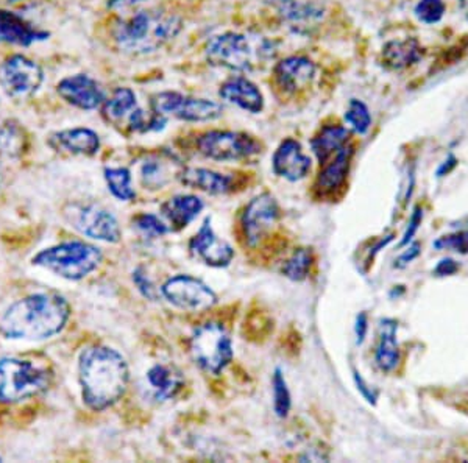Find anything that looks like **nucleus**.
I'll return each instance as SVG.
<instances>
[{"mask_svg":"<svg viewBox=\"0 0 468 463\" xmlns=\"http://www.w3.org/2000/svg\"><path fill=\"white\" fill-rule=\"evenodd\" d=\"M79 379L85 405L101 412L116 405L125 394L130 381L127 361L110 346H88L81 353Z\"/></svg>","mask_w":468,"mask_h":463,"instance_id":"f257e3e1","label":"nucleus"},{"mask_svg":"<svg viewBox=\"0 0 468 463\" xmlns=\"http://www.w3.org/2000/svg\"><path fill=\"white\" fill-rule=\"evenodd\" d=\"M70 306L58 293H35L6 309L0 331L13 341H46L64 330Z\"/></svg>","mask_w":468,"mask_h":463,"instance_id":"f03ea898","label":"nucleus"},{"mask_svg":"<svg viewBox=\"0 0 468 463\" xmlns=\"http://www.w3.org/2000/svg\"><path fill=\"white\" fill-rule=\"evenodd\" d=\"M183 19L163 8H145L119 17L112 26V43L122 54H154L183 32Z\"/></svg>","mask_w":468,"mask_h":463,"instance_id":"7ed1b4c3","label":"nucleus"},{"mask_svg":"<svg viewBox=\"0 0 468 463\" xmlns=\"http://www.w3.org/2000/svg\"><path fill=\"white\" fill-rule=\"evenodd\" d=\"M277 43L264 37L247 33L224 32L211 37L205 47L207 64L233 74H247L260 69L277 55Z\"/></svg>","mask_w":468,"mask_h":463,"instance_id":"20e7f679","label":"nucleus"},{"mask_svg":"<svg viewBox=\"0 0 468 463\" xmlns=\"http://www.w3.org/2000/svg\"><path fill=\"white\" fill-rule=\"evenodd\" d=\"M101 248L83 240H70L39 251L33 258V266L43 267L69 281H80L101 266Z\"/></svg>","mask_w":468,"mask_h":463,"instance_id":"39448f33","label":"nucleus"},{"mask_svg":"<svg viewBox=\"0 0 468 463\" xmlns=\"http://www.w3.org/2000/svg\"><path fill=\"white\" fill-rule=\"evenodd\" d=\"M52 383V374L17 357L0 359V403L15 405L43 394Z\"/></svg>","mask_w":468,"mask_h":463,"instance_id":"423d86ee","label":"nucleus"},{"mask_svg":"<svg viewBox=\"0 0 468 463\" xmlns=\"http://www.w3.org/2000/svg\"><path fill=\"white\" fill-rule=\"evenodd\" d=\"M189 353L203 372L220 374L233 361V341L222 323L207 321L192 332Z\"/></svg>","mask_w":468,"mask_h":463,"instance_id":"0eeeda50","label":"nucleus"},{"mask_svg":"<svg viewBox=\"0 0 468 463\" xmlns=\"http://www.w3.org/2000/svg\"><path fill=\"white\" fill-rule=\"evenodd\" d=\"M198 153L218 163H244L262 153L260 139L247 132L207 130L196 139Z\"/></svg>","mask_w":468,"mask_h":463,"instance_id":"6e6552de","label":"nucleus"},{"mask_svg":"<svg viewBox=\"0 0 468 463\" xmlns=\"http://www.w3.org/2000/svg\"><path fill=\"white\" fill-rule=\"evenodd\" d=\"M150 110L165 116L178 119L183 122H213L224 116V105L211 99L189 96L180 91L154 92L150 97Z\"/></svg>","mask_w":468,"mask_h":463,"instance_id":"1a4fd4ad","label":"nucleus"},{"mask_svg":"<svg viewBox=\"0 0 468 463\" xmlns=\"http://www.w3.org/2000/svg\"><path fill=\"white\" fill-rule=\"evenodd\" d=\"M43 83V68L26 55H10L0 64V88L15 100L35 96Z\"/></svg>","mask_w":468,"mask_h":463,"instance_id":"9d476101","label":"nucleus"},{"mask_svg":"<svg viewBox=\"0 0 468 463\" xmlns=\"http://www.w3.org/2000/svg\"><path fill=\"white\" fill-rule=\"evenodd\" d=\"M161 293L172 306L187 312H203L218 303V295L207 284L191 277L176 275L163 284Z\"/></svg>","mask_w":468,"mask_h":463,"instance_id":"9b49d317","label":"nucleus"},{"mask_svg":"<svg viewBox=\"0 0 468 463\" xmlns=\"http://www.w3.org/2000/svg\"><path fill=\"white\" fill-rule=\"evenodd\" d=\"M280 218V206L275 197L264 192L261 195L251 198V202L245 206L240 217V229L244 236L245 246L255 248L261 244V240L269 235Z\"/></svg>","mask_w":468,"mask_h":463,"instance_id":"f8f14e48","label":"nucleus"},{"mask_svg":"<svg viewBox=\"0 0 468 463\" xmlns=\"http://www.w3.org/2000/svg\"><path fill=\"white\" fill-rule=\"evenodd\" d=\"M280 21L297 35H309L324 22L326 8L320 0H271Z\"/></svg>","mask_w":468,"mask_h":463,"instance_id":"ddd939ff","label":"nucleus"},{"mask_svg":"<svg viewBox=\"0 0 468 463\" xmlns=\"http://www.w3.org/2000/svg\"><path fill=\"white\" fill-rule=\"evenodd\" d=\"M317 66L306 55L293 54L278 59L271 68L273 83L284 94H297L313 85Z\"/></svg>","mask_w":468,"mask_h":463,"instance_id":"4468645a","label":"nucleus"},{"mask_svg":"<svg viewBox=\"0 0 468 463\" xmlns=\"http://www.w3.org/2000/svg\"><path fill=\"white\" fill-rule=\"evenodd\" d=\"M189 251L196 259L214 268H225L234 259L233 247L214 233L211 217L205 218L197 235L189 240Z\"/></svg>","mask_w":468,"mask_h":463,"instance_id":"2eb2a0df","label":"nucleus"},{"mask_svg":"<svg viewBox=\"0 0 468 463\" xmlns=\"http://www.w3.org/2000/svg\"><path fill=\"white\" fill-rule=\"evenodd\" d=\"M57 92L66 103L81 111H94L107 100L101 83L88 74H74L58 81Z\"/></svg>","mask_w":468,"mask_h":463,"instance_id":"dca6fc26","label":"nucleus"},{"mask_svg":"<svg viewBox=\"0 0 468 463\" xmlns=\"http://www.w3.org/2000/svg\"><path fill=\"white\" fill-rule=\"evenodd\" d=\"M72 224L81 235L108 244H116L122 236L117 218L99 205H86L79 208L74 214Z\"/></svg>","mask_w":468,"mask_h":463,"instance_id":"f3484780","label":"nucleus"},{"mask_svg":"<svg viewBox=\"0 0 468 463\" xmlns=\"http://www.w3.org/2000/svg\"><path fill=\"white\" fill-rule=\"evenodd\" d=\"M313 169V160L304 153L297 139H282L271 154V171L291 183L302 182Z\"/></svg>","mask_w":468,"mask_h":463,"instance_id":"a211bd4d","label":"nucleus"},{"mask_svg":"<svg viewBox=\"0 0 468 463\" xmlns=\"http://www.w3.org/2000/svg\"><path fill=\"white\" fill-rule=\"evenodd\" d=\"M218 97L250 114H261L266 99L260 86L245 74H231L218 86Z\"/></svg>","mask_w":468,"mask_h":463,"instance_id":"6ab92c4d","label":"nucleus"},{"mask_svg":"<svg viewBox=\"0 0 468 463\" xmlns=\"http://www.w3.org/2000/svg\"><path fill=\"white\" fill-rule=\"evenodd\" d=\"M50 33L35 27L32 22L13 11L0 10V43L28 47L35 43L46 41Z\"/></svg>","mask_w":468,"mask_h":463,"instance_id":"aec40b11","label":"nucleus"},{"mask_svg":"<svg viewBox=\"0 0 468 463\" xmlns=\"http://www.w3.org/2000/svg\"><path fill=\"white\" fill-rule=\"evenodd\" d=\"M353 154H355V147L348 142L330 161H326L322 165V171L317 175L314 184L315 192L320 197H331L335 191H339L344 186L350 172Z\"/></svg>","mask_w":468,"mask_h":463,"instance_id":"412c9836","label":"nucleus"},{"mask_svg":"<svg viewBox=\"0 0 468 463\" xmlns=\"http://www.w3.org/2000/svg\"><path fill=\"white\" fill-rule=\"evenodd\" d=\"M176 167L181 165L176 161L174 154L165 152L149 154L139 165V178L145 189L158 191L172 182V174L180 176L181 172H176Z\"/></svg>","mask_w":468,"mask_h":463,"instance_id":"4be33fe9","label":"nucleus"},{"mask_svg":"<svg viewBox=\"0 0 468 463\" xmlns=\"http://www.w3.org/2000/svg\"><path fill=\"white\" fill-rule=\"evenodd\" d=\"M48 144L55 150L68 152L80 156H94L101 150V138L90 128H69L54 133L48 139Z\"/></svg>","mask_w":468,"mask_h":463,"instance_id":"5701e85b","label":"nucleus"},{"mask_svg":"<svg viewBox=\"0 0 468 463\" xmlns=\"http://www.w3.org/2000/svg\"><path fill=\"white\" fill-rule=\"evenodd\" d=\"M178 180L185 186L207 192L211 195H224L233 191L234 187L231 176L205 167H183Z\"/></svg>","mask_w":468,"mask_h":463,"instance_id":"b1692460","label":"nucleus"},{"mask_svg":"<svg viewBox=\"0 0 468 463\" xmlns=\"http://www.w3.org/2000/svg\"><path fill=\"white\" fill-rule=\"evenodd\" d=\"M145 381L149 385L152 398L158 403H165V401L176 398V394L185 385V378L180 370L174 365H163V363L150 368Z\"/></svg>","mask_w":468,"mask_h":463,"instance_id":"393cba45","label":"nucleus"},{"mask_svg":"<svg viewBox=\"0 0 468 463\" xmlns=\"http://www.w3.org/2000/svg\"><path fill=\"white\" fill-rule=\"evenodd\" d=\"M381 58L388 70L399 72V70L410 69V66H414L423 58V47L417 37L392 39L384 44Z\"/></svg>","mask_w":468,"mask_h":463,"instance_id":"a878e982","label":"nucleus"},{"mask_svg":"<svg viewBox=\"0 0 468 463\" xmlns=\"http://www.w3.org/2000/svg\"><path fill=\"white\" fill-rule=\"evenodd\" d=\"M138 97L132 88L121 86L101 105V116L108 123L127 128L130 119L139 110Z\"/></svg>","mask_w":468,"mask_h":463,"instance_id":"bb28decb","label":"nucleus"},{"mask_svg":"<svg viewBox=\"0 0 468 463\" xmlns=\"http://www.w3.org/2000/svg\"><path fill=\"white\" fill-rule=\"evenodd\" d=\"M351 132L339 123H328L320 128L314 138L311 139V149L320 165L330 161L339 150L350 142Z\"/></svg>","mask_w":468,"mask_h":463,"instance_id":"cd10ccee","label":"nucleus"},{"mask_svg":"<svg viewBox=\"0 0 468 463\" xmlns=\"http://www.w3.org/2000/svg\"><path fill=\"white\" fill-rule=\"evenodd\" d=\"M399 321L394 319H383L379 321V339L375 350V363L383 372H394L399 367V345L397 341Z\"/></svg>","mask_w":468,"mask_h":463,"instance_id":"c85d7f7f","label":"nucleus"},{"mask_svg":"<svg viewBox=\"0 0 468 463\" xmlns=\"http://www.w3.org/2000/svg\"><path fill=\"white\" fill-rule=\"evenodd\" d=\"M205 205L197 195H176L161 206L163 216L176 229L186 228L200 216Z\"/></svg>","mask_w":468,"mask_h":463,"instance_id":"c756f323","label":"nucleus"},{"mask_svg":"<svg viewBox=\"0 0 468 463\" xmlns=\"http://www.w3.org/2000/svg\"><path fill=\"white\" fill-rule=\"evenodd\" d=\"M105 182L112 195L121 202H132L136 198V192L132 186V172L125 167H107Z\"/></svg>","mask_w":468,"mask_h":463,"instance_id":"7c9ffc66","label":"nucleus"},{"mask_svg":"<svg viewBox=\"0 0 468 463\" xmlns=\"http://www.w3.org/2000/svg\"><path fill=\"white\" fill-rule=\"evenodd\" d=\"M314 262L313 251L309 248H298L282 266V275L291 281H304L309 277L311 267Z\"/></svg>","mask_w":468,"mask_h":463,"instance_id":"2f4dec72","label":"nucleus"},{"mask_svg":"<svg viewBox=\"0 0 468 463\" xmlns=\"http://www.w3.org/2000/svg\"><path fill=\"white\" fill-rule=\"evenodd\" d=\"M344 121L350 128V132H355L357 134L367 133L370 127H372V114L368 110L367 105L359 99H351L348 101L346 114H344Z\"/></svg>","mask_w":468,"mask_h":463,"instance_id":"473e14b6","label":"nucleus"},{"mask_svg":"<svg viewBox=\"0 0 468 463\" xmlns=\"http://www.w3.org/2000/svg\"><path fill=\"white\" fill-rule=\"evenodd\" d=\"M271 385H273V410L280 418H286L292 407V398H291L288 381L284 378L282 368H277L273 372Z\"/></svg>","mask_w":468,"mask_h":463,"instance_id":"72a5a7b5","label":"nucleus"},{"mask_svg":"<svg viewBox=\"0 0 468 463\" xmlns=\"http://www.w3.org/2000/svg\"><path fill=\"white\" fill-rule=\"evenodd\" d=\"M26 138L21 130L13 123L0 125V158H15L22 153Z\"/></svg>","mask_w":468,"mask_h":463,"instance_id":"f704fd0d","label":"nucleus"},{"mask_svg":"<svg viewBox=\"0 0 468 463\" xmlns=\"http://www.w3.org/2000/svg\"><path fill=\"white\" fill-rule=\"evenodd\" d=\"M445 10H447V6L443 0H419V4L414 8V15L419 21L423 22L426 26H432V24L441 21Z\"/></svg>","mask_w":468,"mask_h":463,"instance_id":"c9c22d12","label":"nucleus"},{"mask_svg":"<svg viewBox=\"0 0 468 463\" xmlns=\"http://www.w3.org/2000/svg\"><path fill=\"white\" fill-rule=\"evenodd\" d=\"M134 226L138 228L141 235H144L149 239H158L171 231L167 228V225L154 214H141L134 218Z\"/></svg>","mask_w":468,"mask_h":463,"instance_id":"e433bc0d","label":"nucleus"},{"mask_svg":"<svg viewBox=\"0 0 468 463\" xmlns=\"http://www.w3.org/2000/svg\"><path fill=\"white\" fill-rule=\"evenodd\" d=\"M434 247H436L437 250L452 248V250L458 251L461 255H468V229L467 231L456 233V235L443 236V237L434 242Z\"/></svg>","mask_w":468,"mask_h":463,"instance_id":"4c0bfd02","label":"nucleus"},{"mask_svg":"<svg viewBox=\"0 0 468 463\" xmlns=\"http://www.w3.org/2000/svg\"><path fill=\"white\" fill-rule=\"evenodd\" d=\"M133 282L136 284L139 292L143 293V297L149 300H156L158 297V290L154 288V282L147 277L143 267H139L133 272Z\"/></svg>","mask_w":468,"mask_h":463,"instance_id":"58836bf2","label":"nucleus"},{"mask_svg":"<svg viewBox=\"0 0 468 463\" xmlns=\"http://www.w3.org/2000/svg\"><path fill=\"white\" fill-rule=\"evenodd\" d=\"M421 220H423V209L420 206H415L408 228H406L405 235H403V239L399 240V247L410 246L412 239H414V236L417 235V231L420 228Z\"/></svg>","mask_w":468,"mask_h":463,"instance_id":"ea45409f","label":"nucleus"},{"mask_svg":"<svg viewBox=\"0 0 468 463\" xmlns=\"http://www.w3.org/2000/svg\"><path fill=\"white\" fill-rule=\"evenodd\" d=\"M353 379H355V384H356L359 394L367 400V403H370L372 405H377V401H378V392L373 389V387H370V385L366 383V379L362 378L361 373L356 372V370H353Z\"/></svg>","mask_w":468,"mask_h":463,"instance_id":"a19ab883","label":"nucleus"},{"mask_svg":"<svg viewBox=\"0 0 468 463\" xmlns=\"http://www.w3.org/2000/svg\"><path fill=\"white\" fill-rule=\"evenodd\" d=\"M420 244L419 242H414L412 246H410V248L403 253V255L399 256V259L395 261V267L397 268H403V267L410 266V262L414 261L420 255Z\"/></svg>","mask_w":468,"mask_h":463,"instance_id":"79ce46f5","label":"nucleus"},{"mask_svg":"<svg viewBox=\"0 0 468 463\" xmlns=\"http://www.w3.org/2000/svg\"><path fill=\"white\" fill-rule=\"evenodd\" d=\"M368 331V317L366 312H361V314L356 317V323H355V334H356V343L357 345H362L364 341H366V336H367Z\"/></svg>","mask_w":468,"mask_h":463,"instance_id":"37998d69","label":"nucleus"},{"mask_svg":"<svg viewBox=\"0 0 468 463\" xmlns=\"http://www.w3.org/2000/svg\"><path fill=\"white\" fill-rule=\"evenodd\" d=\"M459 264L452 259H441L434 268V275L436 277H452L454 273L458 272Z\"/></svg>","mask_w":468,"mask_h":463,"instance_id":"c03bdc74","label":"nucleus"},{"mask_svg":"<svg viewBox=\"0 0 468 463\" xmlns=\"http://www.w3.org/2000/svg\"><path fill=\"white\" fill-rule=\"evenodd\" d=\"M458 165V158L454 156V154H450L447 160L441 163V167L437 169V178H441V176L448 175V174H452V169Z\"/></svg>","mask_w":468,"mask_h":463,"instance_id":"a18cd8bd","label":"nucleus"},{"mask_svg":"<svg viewBox=\"0 0 468 463\" xmlns=\"http://www.w3.org/2000/svg\"><path fill=\"white\" fill-rule=\"evenodd\" d=\"M143 2H145V0H108V8H112V10H127V8L143 4Z\"/></svg>","mask_w":468,"mask_h":463,"instance_id":"49530a36","label":"nucleus"},{"mask_svg":"<svg viewBox=\"0 0 468 463\" xmlns=\"http://www.w3.org/2000/svg\"><path fill=\"white\" fill-rule=\"evenodd\" d=\"M459 5H461V10H463V16L468 19V0H459Z\"/></svg>","mask_w":468,"mask_h":463,"instance_id":"de8ad7c7","label":"nucleus"},{"mask_svg":"<svg viewBox=\"0 0 468 463\" xmlns=\"http://www.w3.org/2000/svg\"><path fill=\"white\" fill-rule=\"evenodd\" d=\"M2 180H4V174L0 171V186H2Z\"/></svg>","mask_w":468,"mask_h":463,"instance_id":"09e8293b","label":"nucleus"},{"mask_svg":"<svg viewBox=\"0 0 468 463\" xmlns=\"http://www.w3.org/2000/svg\"><path fill=\"white\" fill-rule=\"evenodd\" d=\"M6 2H11V4H13V2H17V0H6Z\"/></svg>","mask_w":468,"mask_h":463,"instance_id":"8fccbe9b","label":"nucleus"},{"mask_svg":"<svg viewBox=\"0 0 468 463\" xmlns=\"http://www.w3.org/2000/svg\"><path fill=\"white\" fill-rule=\"evenodd\" d=\"M0 462H2V458H0Z\"/></svg>","mask_w":468,"mask_h":463,"instance_id":"3c124183","label":"nucleus"}]
</instances>
